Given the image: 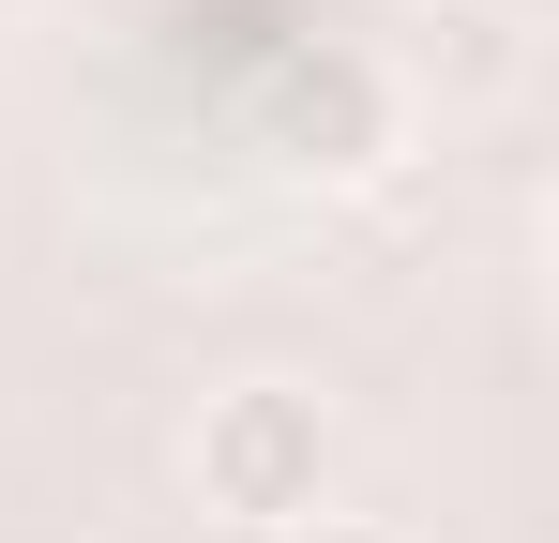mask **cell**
<instances>
[{
	"instance_id": "1",
	"label": "cell",
	"mask_w": 559,
	"mask_h": 543,
	"mask_svg": "<svg viewBox=\"0 0 559 543\" xmlns=\"http://www.w3.org/2000/svg\"><path fill=\"white\" fill-rule=\"evenodd\" d=\"M333 408L302 393V377H227V393H197V438H182V483L197 514H227V529H302V514H333Z\"/></svg>"
},
{
	"instance_id": "2",
	"label": "cell",
	"mask_w": 559,
	"mask_h": 543,
	"mask_svg": "<svg viewBox=\"0 0 559 543\" xmlns=\"http://www.w3.org/2000/svg\"><path fill=\"white\" fill-rule=\"evenodd\" d=\"M393 136H408V90H393V61L378 46H287L273 76H258V152H273L287 181H378L393 167Z\"/></svg>"
},
{
	"instance_id": "3",
	"label": "cell",
	"mask_w": 559,
	"mask_h": 543,
	"mask_svg": "<svg viewBox=\"0 0 559 543\" xmlns=\"http://www.w3.org/2000/svg\"><path fill=\"white\" fill-rule=\"evenodd\" d=\"M393 90H439V106H499L530 76V15L514 0H408V46H378Z\"/></svg>"
},
{
	"instance_id": "4",
	"label": "cell",
	"mask_w": 559,
	"mask_h": 543,
	"mask_svg": "<svg viewBox=\"0 0 559 543\" xmlns=\"http://www.w3.org/2000/svg\"><path fill=\"white\" fill-rule=\"evenodd\" d=\"M273 543H408V529H378V514H302V529H273Z\"/></svg>"
}]
</instances>
